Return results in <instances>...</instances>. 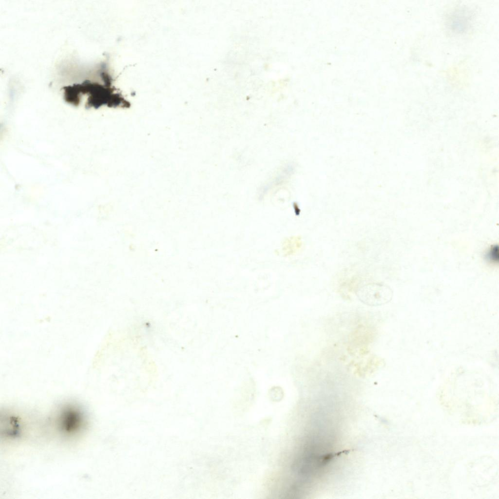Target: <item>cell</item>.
Listing matches in <instances>:
<instances>
[{
  "label": "cell",
  "mask_w": 499,
  "mask_h": 499,
  "mask_svg": "<svg viewBox=\"0 0 499 499\" xmlns=\"http://www.w3.org/2000/svg\"><path fill=\"white\" fill-rule=\"evenodd\" d=\"M283 250L287 255H291L297 253L302 246V241L300 237L296 236L289 237L284 243Z\"/></svg>",
  "instance_id": "3"
},
{
  "label": "cell",
  "mask_w": 499,
  "mask_h": 499,
  "mask_svg": "<svg viewBox=\"0 0 499 499\" xmlns=\"http://www.w3.org/2000/svg\"><path fill=\"white\" fill-rule=\"evenodd\" d=\"M499 249L498 245L493 246L486 254L485 258L492 263H496L499 261Z\"/></svg>",
  "instance_id": "4"
},
{
  "label": "cell",
  "mask_w": 499,
  "mask_h": 499,
  "mask_svg": "<svg viewBox=\"0 0 499 499\" xmlns=\"http://www.w3.org/2000/svg\"><path fill=\"white\" fill-rule=\"evenodd\" d=\"M68 409L61 412L58 418L59 428L63 433L71 434L77 433L83 425L81 414L77 410Z\"/></svg>",
  "instance_id": "2"
},
{
  "label": "cell",
  "mask_w": 499,
  "mask_h": 499,
  "mask_svg": "<svg viewBox=\"0 0 499 499\" xmlns=\"http://www.w3.org/2000/svg\"><path fill=\"white\" fill-rule=\"evenodd\" d=\"M356 293L361 302L371 307L388 303L393 295L389 287L379 283H369L362 286L357 289Z\"/></svg>",
  "instance_id": "1"
}]
</instances>
